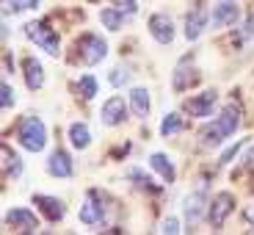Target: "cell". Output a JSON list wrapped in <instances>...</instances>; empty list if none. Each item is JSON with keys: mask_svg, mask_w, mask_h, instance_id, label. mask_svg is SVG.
I'll return each mask as SVG.
<instances>
[{"mask_svg": "<svg viewBox=\"0 0 254 235\" xmlns=\"http://www.w3.org/2000/svg\"><path fill=\"white\" fill-rule=\"evenodd\" d=\"M238 122H241V111H238V105H227V108L218 114V119L210 122V125L202 130L204 147H218V144H224V139H229V136L238 130Z\"/></svg>", "mask_w": 254, "mask_h": 235, "instance_id": "cell-1", "label": "cell"}, {"mask_svg": "<svg viewBox=\"0 0 254 235\" xmlns=\"http://www.w3.org/2000/svg\"><path fill=\"white\" fill-rule=\"evenodd\" d=\"M19 144L25 147L28 153H42L47 144V127L42 119L36 116H28L22 125H19Z\"/></svg>", "mask_w": 254, "mask_h": 235, "instance_id": "cell-2", "label": "cell"}, {"mask_svg": "<svg viewBox=\"0 0 254 235\" xmlns=\"http://www.w3.org/2000/svg\"><path fill=\"white\" fill-rule=\"evenodd\" d=\"M25 33H28V39H31L33 45H39L45 53L58 56V36H56V33H53L47 25H42V22H28V25H25Z\"/></svg>", "mask_w": 254, "mask_h": 235, "instance_id": "cell-3", "label": "cell"}, {"mask_svg": "<svg viewBox=\"0 0 254 235\" xmlns=\"http://www.w3.org/2000/svg\"><path fill=\"white\" fill-rule=\"evenodd\" d=\"M102 219H105V197H102V191H89V197H86L80 210V222L102 224Z\"/></svg>", "mask_w": 254, "mask_h": 235, "instance_id": "cell-4", "label": "cell"}, {"mask_svg": "<svg viewBox=\"0 0 254 235\" xmlns=\"http://www.w3.org/2000/svg\"><path fill=\"white\" fill-rule=\"evenodd\" d=\"M149 33L160 45H172L174 42V19L169 14H152L149 17Z\"/></svg>", "mask_w": 254, "mask_h": 235, "instance_id": "cell-5", "label": "cell"}, {"mask_svg": "<svg viewBox=\"0 0 254 235\" xmlns=\"http://www.w3.org/2000/svg\"><path fill=\"white\" fill-rule=\"evenodd\" d=\"M80 53H83V61L89 64V67H94V64H100L102 58H105V53H108V45H105V39L97 36V33H89V36L80 42Z\"/></svg>", "mask_w": 254, "mask_h": 235, "instance_id": "cell-6", "label": "cell"}, {"mask_svg": "<svg viewBox=\"0 0 254 235\" xmlns=\"http://www.w3.org/2000/svg\"><path fill=\"white\" fill-rule=\"evenodd\" d=\"M232 208H235V197H232V194H227V191H221V194L213 199L210 210H207L210 224H213V227H221V224L227 222V216L232 213Z\"/></svg>", "mask_w": 254, "mask_h": 235, "instance_id": "cell-7", "label": "cell"}, {"mask_svg": "<svg viewBox=\"0 0 254 235\" xmlns=\"http://www.w3.org/2000/svg\"><path fill=\"white\" fill-rule=\"evenodd\" d=\"M238 17H241V8H238L235 0H218L216 8H213V25H216V28L235 25Z\"/></svg>", "mask_w": 254, "mask_h": 235, "instance_id": "cell-8", "label": "cell"}, {"mask_svg": "<svg viewBox=\"0 0 254 235\" xmlns=\"http://www.w3.org/2000/svg\"><path fill=\"white\" fill-rule=\"evenodd\" d=\"M216 97L218 94L210 89V91H204V94H199V97L185 102V111H188L190 116H210L213 114V105H216Z\"/></svg>", "mask_w": 254, "mask_h": 235, "instance_id": "cell-9", "label": "cell"}, {"mask_svg": "<svg viewBox=\"0 0 254 235\" xmlns=\"http://www.w3.org/2000/svg\"><path fill=\"white\" fill-rule=\"evenodd\" d=\"M125 116H127L125 97H111V100L102 105V122H105V125H119V122H125Z\"/></svg>", "mask_w": 254, "mask_h": 235, "instance_id": "cell-10", "label": "cell"}, {"mask_svg": "<svg viewBox=\"0 0 254 235\" xmlns=\"http://www.w3.org/2000/svg\"><path fill=\"white\" fill-rule=\"evenodd\" d=\"M6 224H14V227H22L25 233H33L39 227V219L28 208H11L6 213Z\"/></svg>", "mask_w": 254, "mask_h": 235, "instance_id": "cell-11", "label": "cell"}, {"mask_svg": "<svg viewBox=\"0 0 254 235\" xmlns=\"http://www.w3.org/2000/svg\"><path fill=\"white\" fill-rule=\"evenodd\" d=\"M47 172H50L53 177H69V174H72V158H69V153L56 150V153L50 155V160H47Z\"/></svg>", "mask_w": 254, "mask_h": 235, "instance_id": "cell-12", "label": "cell"}, {"mask_svg": "<svg viewBox=\"0 0 254 235\" xmlns=\"http://www.w3.org/2000/svg\"><path fill=\"white\" fill-rule=\"evenodd\" d=\"M33 202L42 208V213H45L50 222H61V219L66 216V208H64L61 199H53V197H42V194H36V197H33Z\"/></svg>", "mask_w": 254, "mask_h": 235, "instance_id": "cell-13", "label": "cell"}, {"mask_svg": "<svg viewBox=\"0 0 254 235\" xmlns=\"http://www.w3.org/2000/svg\"><path fill=\"white\" fill-rule=\"evenodd\" d=\"M22 67H25V83L28 89H42V83H45V70H42V64H39V58H25L22 61Z\"/></svg>", "mask_w": 254, "mask_h": 235, "instance_id": "cell-14", "label": "cell"}, {"mask_svg": "<svg viewBox=\"0 0 254 235\" xmlns=\"http://www.w3.org/2000/svg\"><path fill=\"white\" fill-rule=\"evenodd\" d=\"M149 166H152V169L166 180V183H174V177H177V169H174V163L166 158L163 153H152V155H149Z\"/></svg>", "mask_w": 254, "mask_h": 235, "instance_id": "cell-15", "label": "cell"}, {"mask_svg": "<svg viewBox=\"0 0 254 235\" xmlns=\"http://www.w3.org/2000/svg\"><path fill=\"white\" fill-rule=\"evenodd\" d=\"M183 205H185V219H188V224H196L204 216V194L202 191L199 194H188Z\"/></svg>", "mask_w": 254, "mask_h": 235, "instance_id": "cell-16", "label": "cell"}, {"mask_svg": "<svg viewBox=\"0 0 254 235\" xmlns=\"http://www.w3.org/2000/svg\"><path fill=\"white\" fill-rule=\"evenodd\" d=\"M204 25H207V14L204 11H190L188 14V19H185V36L193 42V39H199L202 36V31H204Z\"/></svg>", "mask_w": 254, "mask_h": 235, "instance_id": "cell-17", "label": "cell"}, {"mask_svg": "<svg viewBox=\"0 0 254 235\" xmlns=\"http://www.w3.org/2000/svg\"><path fill=\"white\" fill-rule=\"evenodd\" d=\"M130 105H133V111L141 119H146V116H149V91L141 89V86L130 89Z\"/></svg>", "mask_w": 254, "mask_h": 235, "instance_id": "cell-18", "label": "cell"}, {"mask_svg": "<svg viewBox=\"0 0 254 235\" xmlns=\"http://www.w3.org/2000/svg\"><path fill=\"white\" fill-rule=\"evenodd\" d=\"M69 141L77 150H86V147L91 144V130L83 125V122H72L69 125Z\"/></svg>", "mask_w": 254, "mask_h": 235, "instance_id": "cell-19", "label": "cell"}, {"mask_svg": "<svg viewBox=\"0 0 254 235\" xmlns=\"http://www.w3.org/2000/svg\"><path fill=\"white\" fill-rule=\"evenodd\" d=\"M172 83H174V89H177V91H185L190 83H196V72L188 67V61H183L177 70H174V80Z\"/></svg>", "mask_w": 254, "mask_h": 235, "instance_id": "cell-20", "label": "cell"}, {"mask_svg": "<svg viewBox=\"0 0 254 235\" xmlns=\"http://www.w3.org/2000/svg\"><path fill=\"white\" fill-rule=\"evenodd\" d=\"M3 172H6L8 177H17V174L22 172V160L14 155V150L8 144H3Z\"/></svg>", "mask_w": 254, "mask_h": 235, "instance_id": "cell-21", "label": "cell"}, {"mask_svg": "<svg viewBox=\"0 0 254 235\" xmlns=\"http://www.w3.org/2000/svg\"><path fill=\"white\" fill-rule=\"evenodd\" d=\"M100 19H102V25L108 28V31H119L122 22H125V14H122L116 6H111V8H102L100 11Z\"/></svg>", "mask_w": 254, "mask_h": 235, "instance_id": "cell-22", "label": "cell"}, {"mask_svg": "<svg viewBox=\"0 0 254 235\" xmlns=\"http://www.w3.org/2000/svg\"><path fill=\"white\" fill-rule=\"evenodd\" d=\"M180 130H183V116H180V114H166L163 125H160V133H163V136H174V133H180Z\"/></svg>", "mask_w": 254, "mask_h": 235, "instance_id": "cell-23", "label": "cell"}, {"mask_svg": "<svg viewBox=\"0 0 254 235\" xmlns=\"http://www.w3.org/2000/svg\"><path fill=\"white\" fill-rule=\"evenodd\" d=\"M130 180H133V183H138L141 188H146V191H160V185L155 183L152 177H146L141 169H130Z\"/></svg>", "mask_w": 254, "mask_h": 235, "instance_id": "cell-24", "label": "cell"}, {"mask_svg": "<svg viewBox=\"0 0 254 235\" xmlns=\"http://www.w3.org/2000/svg\"><path fill=\"white\" fill-rule=\"evenodd\" d=\"M39 3L42 0H6L3 6H6V11H33V8H39Z\"/></svg>", "mask_w": 254, "mask_h": 235, "instance_id": "cell-25", "label": "cell"}, {"mask_svg": "<svg viewBox=\"0 0 254 235\" xmlns=\"http://www.w3.org/2000/svg\"><path fill=\"white\" fill-rule=\"evenodd\" d=\"M77 89H80V94L86 97V100L97 97V80H94V75H83L80 80H77Z\"/></svg>", "mask_w": 254, "mask_h": 235, "instance_id": "cell-26", "label": "cell"}, {"mask_svg": "<svg viewBox=\"0 0 254 235\" xmlns=\"http://www.w3.org/2000/svg\"><path fill=\"white\" fill-rule=\"evenodd\" d=\"M108 80H111V86H125V83L130 80V72H127V67H116V70L108 75Z\"/></svg>", "mask_w": 254, "mask_h": 235, "instance_id": "cell-27", "label": "cell"}, {"mask_svg": "<svg viewBox=\"0 0 254 235\" xmlns=\"http://www.w3.org/2000/svg\"><path fill=\"white\" fill-rule=\"evenodd\" d=\"M246 141H249V139H241V141H238V144H232V147H229L227 153H224V155H221V158H218V166H227V163H229V160H232V158H235V155H238V153H241V147H243V144H246Z\"/></svg>", "mask_w": 254, "mask_h": 235, "instance_id": "cell-28", "label": "cell"}, {"mask_svg": "<svg viewBox=\"0 0 254 235\" xmlns=\"http://www.w3.org/2000/svg\"><path fill=\"white\" fill-rule=\"evenodd\" d=\"M160 233H163V235H172V233H180V219H174V216L163 219V224H160Z\"/></svg>", "mask_w": 254, "mask_h": 235, "instance_id": "cell-29", "label": "cell"}, {"mask_svg": "<svg viewBox=\"0 0 254 235\" xmlns=\"http://www.w3.org/2000/svg\"><path fill=\"white\" fill-rule=\"evenodd\" d=\"M114 6L119 8V11L125 14V17H127V14H135V0H116Z\"/></svg>", "mask_w": 254, "mask_h": 235, "instance_id": "cell-30", "label": "cell"}, {"mask_svg": "<svg viewBox=\"0 0 254 235\" xmlns=\"http://www.w3.org/2000/svg\"><path fill=\"white\" fill-rule=\"evenodd\" d=\"M11 105H14V91H11V86L3 80V108H11Z\"/></svg>", "mask_w": 254, "mask_h": 235, "instance_id": "cell-31", "label": "cell"}, {"mask_svg": "<svg viewBox=\"0 0 254 235\" xmlns=\"http://www.w3.org/2000/svg\"><path fill=\"white\" fill-rule=\"evenodd\" d=\"M243 219H246V222L254 227V205H249V208H243Z\"/></svg>", "mask_w": 254, "mask_h": 235, "instance_id": "cell-32", "label": "cell"}, {"mask_svg": "<svg viewBox=\"0 0 254 235\" xmlns=\"http://www.w3.org/2000/svg\"><path fill=\"white\" fill-rule=\"evenodd\" d=\"M249 36H254V17L246 22V28H243V39H249Z\"/></svg>", "mask_w": 254, "mask_h": 235, "instance_id": "cell-33", "label": "cell"}, {"mask_svg": "<svg viewBox=\"0 0 254 235\" xmlns=\"http://www.w3.org/2000/svg\"><path fill=\"white\" fill-rule=\"evenodd\" d=\"M246 163H249V166H254V147L249 150V155H246Z\"/></svg>", "mask_w": 254, "mask_h": 235, "instance_id": "cell-34", "label": "cell"}]
</instances>
